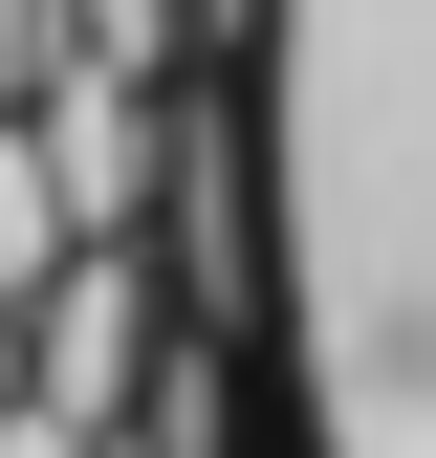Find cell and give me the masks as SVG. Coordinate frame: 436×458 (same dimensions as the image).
I'll return each mask as SVG.
<instances>
[{"instance_id": "obj_1", "label": "cell", "mask_w": 436, "mask_h": 458, "mask_svg": "<svg viewBox=\"0 0 436 458\" xmlns=\"http://www.w3.org/2000/svg\"><path fill=\"white\" fill-rule=\"evenodd\" d=\"M153 350H175V306H153V262H131V241H88V262L22 306V393H66V415H109V437H131Z\"/></svg>"}, {"instance_id": "obj_2", "label": "cell", "mask_w": 436, "mask_h": 458, "mask_svg": "<svg viewBox=\"0 0 436 458\" xmlns=\"http://www.w3.org/2000/svg\"><path fill=\"white\" fill-rule=\"evenodd\" d=\"M66 262H88V175H66L44 109H0V306H44Z\"/></svg>"}, {"instance_id": "obj_3", "label": "cell", "mask_w": 436, "mask_h": 458, "mask_svg": "<svg viewBox=\"0 0 436 458\" xmlns=\"http://www.w3.org/2000/svg\"><path fill=\"white\" fill-rule=\"evenodd\" d=\"M66 66H88V0H0V109H44Z\"/></svg>"}, {"instance_id": "obj_4", "label": "cell", "mask_w": 436, "mask_h": 458, "mask_svg": "<svg viewBox=\"0 0 436 458\" xmlns=\"http://www.w3.org/2000/svg\"><path fill=\"white\" fill-rule=\"evenodd\" d=\"M0 458H131L109 415H66V393H0Z\"/></svg>"}]
</instances>
